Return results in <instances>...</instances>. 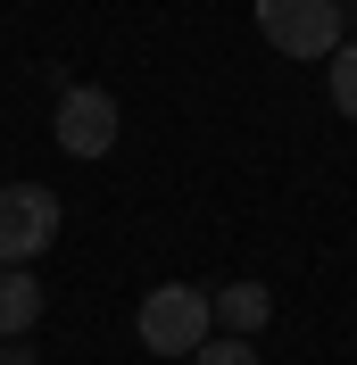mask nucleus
Masks as SVG:
<instances>
[{"label": "nucleus", "instance_id": "1a4fd4ad", "mask_svg": "<svg viewBox=\"0 0 357 365\" xmlns=\"http://www.w3.org/2000/svg\"><path fill=\"white\" fill-rule=\"evenodd\" d=\"M0 365H34V349H25V341H0Z\"/></svg>", "mask_w": 357, "mask_h": 365}, {"label": "nucleus", "instance_id": "0eeeda50", "mask_svg": "<svg viewBox=\"0 0 357 365\" xmlns=\"http://www.w3.org/2000/svg\"><path fill=\"white\" fill-rule=\"evenodd\" d=\"M324 91H333V116H349V125H357V42L333 50V83H324Z\"/></svg>", "mask_w": 357, "mask_h": 365}, {"label": "nucleus", "instance_id": "39448f33", "mask_svg": "<svg viewBox=\"0 0 357 365\" xmlns=\"http://www.w3.org/2000/svg\"><path fill=\"white\" fill-rule=\"evenodd\" d=\"M42 324V282L25 266H0V341H25Z\"/></svg>", "mask_w": 357, "mask_h": 365}, {"label": "nucleus", "instance_id": "f03ea898", "mask_svg": "<svg viewBox=\"0 0 357 365\" xmlns=\"http://www.w3.org/2000/svg\"><path fill=\"white\" fill-rule=\"evenodd\" d=\"M59 191L50 182H0V266H25L59 241Z\"/></svg>", "mask_w": 357, "mask_h": 365}, {"label": "nucleus", "instance_id": "423d86ee", "mask_svg": "<svg viewBox=\"0 0 357 365\" xmlns=\"http://www.w3.org/2000/svg\"><path fill=\"white\" fill-rule=\"evenodd\" d=\"M266 316H274V291H266V282H224V291H216V324H224V332L249 341V332H266Z\"/></svg>", "mask_w": 357, "mask_h": 365}, {"label": "nucleus", "instance_id": "6e6552de", "mask_svg": "<svg viewBox=\"0 0 357 365\" xmlns=\"http://www.w3.org/2000/svg\"><path fill=\"white\" fill-rule=\"evenodd\" d=\"M191 365H258V349H249L241 332H216V341H208V349H200Z\"/></svg>", "mask_w": 357, "mask_h": 365}, {"label": "nucleus", "instance_id": "f257e3e1", "mask_svg": "<svg viewBox=\"0 0 357 365\" xmlns=\"http://www.w3.org/2000/svg\"><path fill=\"white\" fill-rule=\"evenodd\" d=\"M134 332L150 357H200L216 341V291H191V282H158L134 307Z\"/></svg>", "mask_w": 357, "mask_h": 365}, {"label": "nucleus", "instance_id": "20e7f679", "mask_svg": "<svg viewBox=\"0 0 357 365\" xmlns=\"http://www.w3.org/2000/svg\"><path fill=\"white\" fill-rule=\"evenodd\" d=\"M116 125H125V116H116V100L100 83H67V91H59V116H50V133H59L67 158H109Z\"/></svg>", "mask_w": 357, "mask_h": 365}, {"label": "nucleus", "instance_id": "7ed1b4c3", "mask_svg": "<svg viewBox=\"0 0 357 365\" xmlns=\"http://www.w3.org/2000/svg\"><path fill=\"white\" fill-rule=\"evenodd\" d=\"M258 34L283 58H333L341 50V0H258Z\"/></svg>", "mask_w": 357, "mask_h": 365}]
</instances>
